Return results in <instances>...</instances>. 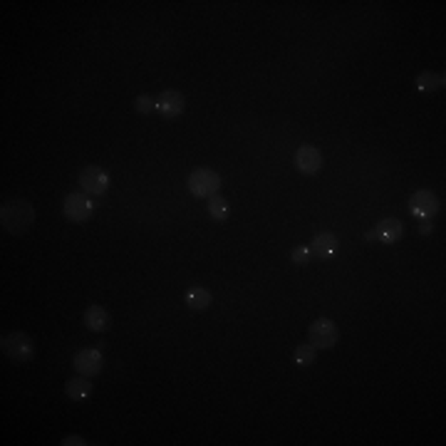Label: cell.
<instances>
[{
	"label": "cell",
	"instance_id": "1",
	"mask_svg": "<svg viewBox=\"0 0 446 446\" xmlns=\"http://www.w3.org/2000/svg\"><path fill=\"white\" fill-rule=\"evenodd\" d=\"M0 223L8 233L23 236L33 228L35 223V208L27 199H10L0 208Z\"/></svg>",
	"mask_w": 446,
	"mask_h": 446
},
{
	"label": "cell",
	"instance_id": "2",
	"mask_svg": "<svg viewBox=\"0 0 446 446\" xmlns=\"http://www.w3.org/2000/svg\"><path fill=\"white\" fill-rule=\"evenodd\" d=\"M0 349H3V355L15 364L33 362V357H35L33 337L25 335V332H5V335L0 337Z\"/></svg>",
	"mask_w": 446,
	"mask_h": 446
},
{
	"label": "cell",
	"instance_id": "3",
	"mask_svg": "<svg viewBox=\"0 0 446 446\" xmlns=\"http://www.w3.org/2000/svg\"><path fill=\"white\" fill-rule=\"evenodd\" d=\"M188 191L196 196V199H211V196L219 194L221 188V176L211 169H194L191 176H188Z\"/></svg>",
	"mask_w": 446,
	"mask_h": 446
},
{
	"label": "cell",
	"instance_id": "4",
	"mask_svg": "<svg viewBox=\"0 0 446 446\" xmlns=\"http://www.w3.org/2000/svg\"><path fill=\"white\" fill-rule=\"evenodd\" d=\"M62 214H65V219L72 221V223H84L87 219H92V214H95V203H92L90 194H84V191L67 194L65 203H62Z\"/></svg>",
	"mask_w": 446,
	"mask_h": 446
},
{
	"label": "cell",
	"instance_id": "5",
	"mask_svg": "<svg viewBox=\"0 0 446 446\" xmlns=\"http://www.w3.org/2000/svg\"><path fill=\"white\" fill-rule=\"evenodd\" d=\"M340 340V330H337V325L327 317H320L315 323L310 325V330H308V343L312 345L315 349H332Z\"/></svg>",
	"mask_w": 446,
	"mask_h": 446
},
{
	"label": "cell",
	"instance_id": "6",
	"mask_svg": "<svg viewBox=\"0 0 446 446\" xmlns=\"http://www.w3.org/2000/svg\"><path fill=\"white\" fill-rule=\"evenodd\" d=\"M79 186H82L84 194L102 196L104 191L110 188V176H107V171L99 166H87L79 171Z\"/></svg>",
	"mask_w": 446,
	"mask_h": 446
},
{
	"label": "cell",
	"instance_id": "7",
	"mask_svg": "<svg viewBox=\"0 0 446 446\" xmlns=\"http://www.w3.org/2000/svg\"><path fill=\"white\" fill-rule=\"evenodd\" d=\"M72 364H75V369H77L79 375L92 380V377H97L99 372H102V364H104L102 352H99V349H92V347L79 349L77 355H75V360H72Z\"/></svg>",
	"mask_w": 446,
	"mask_h": 446
},
{
	"label": "cell",
	"instance_id": "8",
	"mask_svg": "<svg viewBox=\"0 0 446 446\" xmlns=\"http://www.w3.org/2000/svg\"><path fill=\"white\" fill-rule=\"evenodd\" d=\"M184 110H186V99H184L182 92L166 90L156 97V112H159L164 119H176V116L184 114Z\"/></svg>",
	"mask_w": 446,
	"mask_h": 446
},
{
	"label": "cell",
	"instance_id": "9",
	"mask_svg": "<svg viewBox=\"0 0 446 446\" xmlns=\"http://www.w3.org/2000/svg\"><path fill=\"white\" fill-rule=\"evenodd\" d=\"M295 169L305 176H315L323 169V154H320V149L310 147V144H303L295 151Z\"/></svg>",
	"mask_w": 446,
	"mask_h": 446
},
{
	"label": "cell",
	"instance_id": "10",
	"mask_svg": "<svg viewBox=\"0 0 446 446\" xmlns=\"http://www.w3.org/2000/svg\"><path fill=\"white\" fill-rule=\"evenodd\" d=\"M409 208H412L414 216H434L439 211V199L432 191H417L409 199Z\"/></svg>",
	"mask_w": 446,
	"mask_h": 446
},
{
	"label": "cell",
	"instance_id": "11",
	"mask_svg": "<svg viewBox=\"0 0 446 446\" xmlns=\"http://www.w3.org/2000/svg\"><path fill=\"white\" fill-rule=\"evenodd\" d=\"M84 325H87L92 332H107L112 327V317L102 305H90V308L84 310Z\"/></svg>",
	"mask_w": 446,
	"mask_h": 446
},
{
	"label": "cell",
	"instance_id": "12",
	"mask_svg": "<svg viewBox=\"0 0 446 446\" xmlns=\"http://www.w3.org/2000/svg\"><path fill=\"white\" fill-rule=\"evenodd\" d=\"M377 240L380 243H397V240L404 236V226H401V221H397V219H384V221H380L377 223Z\"/></svg>",
	"mask_w": 446,
	"mask_h": 446
},
{
	"label": "cell",
	"instance_id": "13",
	"mask_svg": "<svg viewBox=\"0 0 446 446\" xmlns=\"http://www.w3.org/2000/svg\"><path fill=\"white\" fill-rule=\"evenodd\" d=\"M310 251H312V256H317V258H330L332 253L337 251V236L330 231L317 233L310 243Z\"/></svg>",
	"mask_w": 446,
	"mask_h": 446
},
{
	"label": "cell",
	"instance_id": "14",
	"mask_svg": "<svg viewBox=\"0 0 446 446\" xmlns=\"http://www.w3.org/2000/svg\"><path fill=\"white\" fill-rule=\"evenodd\" d=\"M65 395L70 397L72 401H84L87 397L92 395V382L90 377H72L70 382L65 384Z\"/></svg>",
	"mask_w": 446,
	"mask_h": 446
},
{
	"label": "cell",
	"instance_id": "15",
	"mask_svg": "<svg viewBox=\"0 0 446 446\" xmlns=\"http://www.w3.org/2000/svg\"><path fill=\"white\" fill-rule=\"evenodd\" d=\"M211 303H214V297H211V293H208L206 288H191V290L186 293V305L196 312L208 310Z\"/></svg>",
	"mask_w": 446,
	"mask_h": 446
},
{
	"label": "cell",
	"instance_id": "16",
	"mask_svg": "<svg viewBox=\"0 0 446 446\" xmlns=\"http://www.w3.org/2000/svg\"><path fill=\"white\" fill-rule=\"evenodd\" d=\"M444 84H446L444 72H421L419 77H417V87H419V92L444 90Z\"/></svg>",
	"mask_w": 446,
	"mask_h": 446
},
{
	"label": "cell",
	"instance_id": "17",
	"mask_svg": "<svg viewBox=\"0 0 446 446\" xmlns=\"http://www.w3.org/2000/svg\"><path fill=\"white\" fill-rule=\"evenodd\" d=\"M317 357V349L312 347L310 343H303L295 347V355H293V360H295L297 367H310L312 362H315Z\"/></svg>",
	"mask_w": 446,
	"mask_h": 446
},
{
	"label": "cell",
	"instance_id": "18",
	"mask_svg": "<svg viewBox=\"0 0 446 446\" xmlns=\"http://www.w3.org/2000/svg\"><path fill=\"white\" fill-rule=\"evenodd\" d=\"M206 206H208V216H211V219H216V221H226L228 219L226 199H221V196H211Z\"/></svg>",
	"mask_w": 446,
	"mask_h": 446
},
{
	"label": "cell",
	"instance_id": "19",
	"mask_svg": "<svg viewBox=\"0 0 446 446\" xmlns=\"http://www.w3.org/2000/svg\"><path fill=\"white\" fill-rule=\"evenodd\" d=\"M290 258H293V263H295V265H308V263H310V258H312V251L308 246H297L295 251L290 253Z\"/></svg>",
	"mask_w": 446,
	"mask_h": 446
},
{
	"label": "cell",
	"instance_id": "20",
	"mask_svg": "<svg viewBox=\"0 0 446 446\" xmlns=\"http://www.w3.org/2000/svg\"><path fill=\"white\" fill-rule=\"evenodd\" d=\"M134 107H136V112H139V114H149L151 110H156V99H151L149 95H139V97H136V102H134Z\"/></svg>",
	"mask_w": 446,
	"mask_h": 446
},
{
	"label": "cell",
	"instance_id": "21",
	"mask_svg": "<svg viewBox=\"0 0 446 446\" xmlns=\"http://www.w3.org/2000/svg\"><path fill=\"white\" fill-rule=\"evenodd\" d=\"M62 446H84L87 441L82 439V436H65V439L60 441Z\"/></svg>",
	"mask_w": 446,
	"mask_h": 446
},
{
	"label": "cell",
	"instance_id": "22",
	"mask_svg": "<svg viewBox=\"0 0 446 446\" xmlns=\"http://www.w3.org/2000/svg\"><path fill=\"white\" fill-rule=\"evenodd\" d=\"M429 231H432V223H419V233H424V236H427Z\"/></svg>",
	"mask_w": 446,
	"mask_h": 446
},
{
	"label": "cell",
	"instance_id": "23",
	"mask_svg": "<svg viewBox=\"0 0 446 446\" xmlns=\"http://www.w3.org/2000/svg\"><path fill=\"white\" fill-rule=\"evenodd\" d=\"M364 240H377V233L375 231H367V233H364Z\"/></svg>",
	"mask_w": 446,
	"mask_h": 446
}]
</instances>
